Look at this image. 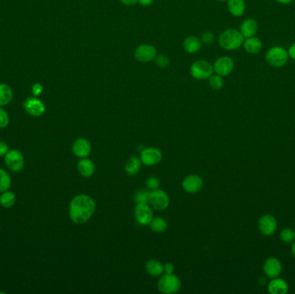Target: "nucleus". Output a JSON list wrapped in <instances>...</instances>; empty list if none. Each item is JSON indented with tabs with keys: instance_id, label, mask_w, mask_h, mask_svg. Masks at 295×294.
I'll return each mask as SVG.
<instances>
[{
	"instance_id": "1",
	"label": "nucleus",
	"mask_w": 295,
	"mask_h": 294,
	"mask_svg": "<svg viewBox=\"0 0 295 294\" xmlns=\"http://www.w3.org/2000/svg\"><path fill=\"white\" fill-rule=\"evenodd\" d=\"M95 202L88 195L81 194L72 199L69 206L71 220L76 225H82L91 218L95 211Z\"/></svg>"
},
{
	"instance_id": "2",
	"label": "nucleus",
	"mask_w": 295,
	"mask_h": 294,
	"mask_svg": "<svg viewBox=\"0 0 295 294\" xmlns=\"http://www.w3.org/2000/svg\"><path fill=\"white\" fill-rule=\"evenodd\" d=\"M244 37L239 30L227 29L218 37V43L225 50H236L244 44Z\"/></svg>"
},
{
	"instance_id": "3",
	"label": "nucleus",
	"mask_w": 295,
	"mask_h": 294,
	"mask_svg": "<svg viewBox=\"0 0 295 294\" xmlns=\"http://www.w3.org/2000/svg\"><path fill=\"white\" fill-rule=\"evenodd\" d=\"M289 59L288 50L280 46L270 48L265 55V60L270 66L273 67H282L288 63Z\"/></svg>"
},
{
	"instance_id": "4",
	"label": "nucleus",
	"mask_w": 295,
	"mask_h": 294,
	"mask_svg": "<svg viewBox=\"0 0 295 294\" xmlns=\"http://www.w3.org/2000/svg\"><path fill=\"white\" fill-rule=\"evenodd\" d=\"M213 66L205 60H199L192 63L190 67V74L196 80H207L213 74Z\"/></svg>"
},
{
	"instance_id": "5",
	"label": "nucleus",
	"mask_w": 295,
	"mask_h": 294,
	"mask_svg": "<svg viewBox=\"0 0 295 294\" xmlns=\"http://www.w3.org/2000/svg\"><path fill=\"white\" fill-rule=\"evenodd\" d=\"M181 280L177 276L173 275V273H166L159 280L158 289L163 294H176L181 290Z\"/></svg>"
},
{
	"instance_id": "6",
	"label": "nucleus",
	"mask_w": 295,
	"mask_h": 294,
	"mask_svg": "<svg viewBox=\"0 0 295 294\" xmlns=\"http://www.w3.org/2000/svg\"><path fill=\"white\" fill-rule=\"evenodd\" d=\"M148 203L157 210H163L169 206V198L165 191L160 189H155L149 191Z\"/></svg>"
},
{
	"instance_id": "7",
	"label": "nucleus",
	"mask_w": 295,
	"mask_h": 294,
	"mask_svg": "<svg viewBox=\"0 0 295 294\" xmlns=\"http://www.w3.org/2000/svg\"><path fill=\"white\" fill-rule=\"evenodd\" d=\"M5 165L12 172H19L24 167V158L22 153L17 149H11L8 151L4 156Z\"/></svg>"
},
{
	"instance_id": "8",
	"label": "nucleus",
	"mask_w": 295,
	"mask_h": 294,
	"mask_svg": "<svg viewBox=\"0 0 295 294\" xmlns=\"http://www.w3.org/2000/svg\"><path fill=\"white\" fill-rule=\"evenodd\" d=\"M235 63L229 56H221L215 61L213 64L214 72L222 77L228 76L232 73Z\"/></svg>"
},
{
	"instance_id": "9",
	"label": "nucleus",
	"mask_w": 295,
	"mask_h": 294,
	"mask_svg": "<svg viewBox=\"0 0 295 294\" xmlns=\"http://www.w3.org/2000/svg\"><path fill=\"white\" fill-rule=\"evenodd\" d=\"M134 55L135 58L140 63H150L157 56V52L152 45L142 44L136 48Z\"/></svg>"
},
{
	"instance_id": "10",
	"label": "nucleus",
	"mask_w": 295,
	"mask_h": 294,
	"mask_svg": "<svg viewBox=\"0 0 295 294\" xmlns=\"http://www.w3.org/2000/svg\"><path fill=\"white\" fill-rule=\"evenodd\" d=\"M135 217L141 225H149L154 218L151 208L148 206L147 203L137 204L135 209Z\"/></svg>"
},
{
	"instance_id": "11",
	"label": "nucleus",
	"mask_w": 295,
	"mask_h": 294,
	"mask_svg": "<svg viewBox=\"0 0 295 294\" xmlns=\"http://www.w3.org/2000/svg\"><path fill=\"white\" fill-rule=\"evenodd\" d=\"M258 229L263 235H273L277 230V221L275 217L270 214L260 217L258 220Z\"/></svg>"
},
{
	"instance_id": "12",
	"label": "nucleus",
	"mask_w": 295,
	"mask_h": 294,
	"mask_svg": "<svg viewBox=\"0 0 295 294\" xmlns=\"http://www.w3.org/2000/svg\"><path fill=\"white\" fill-rule=\"evenodd\" d=\"M163 159V154L156 147H148L141 153V162L146 166L158 164Z\"/></svg>"
},
{
	"instance_id": "13",
	"label": "nucleus",
	"mask_w": 295,
	"mask_h": 294,
	"mask_svg": "<svg viewBox=\"0 0 295 294\" xmlns=\"http://www.w3.org/2000/svg\"><path fill=\"white\" fill-rule=\"evenodd\" d=\"M263 271L269 278H276L282 271L281 262L277 258H268L263 264Z\"/></svg>"
},
{
	"instance_id": "14",
	"label": "nucleus",
	"mask_w": 295,
	"mask_h": 294,
	"mask_svg": "<svg viewBox=\"0 0 295 294\" xmlns=\"http://www.w3.org/2000/svg\"><path fill=\"white\" fill-rule=\"evenodd\" d=\"M23 107L26 111L33 117H40L45 112L44 105L37 98L28 99L23 104Z\"/></svg>"
},
{
	"instance_id": "15",
	"label": "nucleus",
	"mask_w": 295,
	"mask_h": 294,
	"mask_svg": "<svg viewBox=\"0 0 295 294\" xmlns=\"http://www.w3.org/2000/svg\"><path fill=\"white\" fill-rule=\"evenodd\" d=\"M182 187L187 192L196 193L203 188V180L199 175H195V174L189 175L183 180Z\"/></svg>"
},
{
	"instance_id": "16",
	"label": "nucleus",
	"mask_w": 295,
	"mask_h": 294,
	"mask_svg": "<svg viewBox=\"0 0 295 294\" xmlns=\"http://www.w3.org/2000/svg\"><path fill=\"white\" fill-rule=\"evenodd\" d=\"M92 150L91 144L88 142V140L85 138H79L76 140L73 145V152H74L75 156L79 158H85L88 156Z\"/></svg>"
},
{
	"instance_id": "17",
	"label": "nucleus",
	"mask_w": 295,
	"mask_h": 294,
	"mask_svg": "<svg viewBox=\"0 0 295 294\" xmlns=\"http://www.w3.org/2000/svg\"><path fill=\"white\" fill-rule=\"evenodd\" d=\"M239 31L244 38L254 37L258 32V23L254 19H245L240 25Z\"/></svg>"
},
{
	"instance_id": "18",
	"label": "nucleus",
	"mask_w": 295,
	"mask_h": 294,
	"mask_svg": "<svg viewBox=\"0 0 295 294\" xmlns=\"http://www.w3.org/2000/svg\"><path fill=\"white\" fill-rule=\"evenodd\" d=\"M268 290L271 294H286L289 290V287L286 280L276 277L270 280Z\"/></svg>"
},
{
	"instance_id": "19",
	"label": "nucleus",
	"mask_w": 295,
	"mask_h": 294,
	"mask_svg": "<svg viewBox=\"0 0 295 294\" xmlns=\"http://www.w3.org/2000/svg\"><path fill=\"white\" fill-rule=\"evenodd\" d=\"M227 8L232 15L238 18L246 11V3L244 0H227Z\"/></svg>"
},
{
	"instance_id": "20",
	"label": "nucleus",
	"mask_w": 295,
	"mask_h": 294,
	"mask_svg": "<svg viewBox=\"0 0 295 294\" xmlns=\"http://www.w3.org/2000/svg\"><path fill=\"white\" fill-rule=\"evenodd\" d=\"M243 46L247 53L251 55H255L261 51L262 48V41L257 37H249L244 40Z\"/></svg>"
},
{
	"instance_id": "21",
	"label": "nucleus",
	"mask_w": 295,
	"mask_h": 294,
	"mask_svg": "<svg viewBox=\"0 0 295 294\" xmlns=\"http://www.w3.org/2000/svg\"><path fill=\"white\" fill-rule=\"evenodd\" d=\"M202 46V42L194 36H190L187 37L183 42V48L185 51L188 52L189 54H194L196 52L199 51Z\"/></svg>"
},
{
	"instance_id": "22",
	"label": "nucleus",
	"mask_w": 295,
	"mask_h": 294,
	"mask_svg": "<svg viewBox=\"0 0 295 294\" xmlns=\"http://www.w3.org/2000/svg\"><path fill=\"white\" fill-rule=\"evenodd\" d=\"M78 171L82 174V176L90 177L92 176L95 171V166L93 164L92 161L89 159L83 158L82 161L78 162L77 165Z\"/></svg>"
},
{
	"instance_id": "23",
	"label": "nucleus",
	"mask_w": 295,
	"mask_h": 294,
	"mask_svg": "<svg viewBox=\"0 0 295 294\" xmlns=\"http://www.w3.org/2000/svg\"><path fill=\"white\" fill-rule=\"evenodd\" d=\"M145 269H146L148 274L153 276V277L162 275V273L164 272V266L160 261H155V260H150V261H148L145 266Z\"/></svg>"
},
{
	"instance_id": "24",
	"label": "nucleus",
	"mask_w": 295,
	"mask_h": 294,
	"mask_svg": "<svg viewBox=\"0 0 295 294\" xmlns=\"http://www.w3.org/2000/svg\"><path fill=\"white\" fill-rule=\"evenodd\" d=\"M13 98V92L7 84H0V106H4L11 102Z\"/></svg>"
},
{
	"instance_id": "25",
	"label": "nucleus",
	"mask_w": 295,
	"mask_h": 294,
	"mask_svg": "<svg viewBox=\"0 0 295 294\" xmlns=\"http://www.w3.org/2000/svg\"><path fill=\"white\" fill-rule=\"evenodd\" d=\"M141 161L137 157H131L128 160V162H126V173L129 175H135L137 174L141 169Z\"/></svg>"
},
{
	"instance_id": "26",
	"label": "nucleus",
	"mask_w": 295,
	"mask_h": 294,
	"mask_svg": "<svg viewBox=\"0 0 295 294\" xmlns=\"http://www.w3.org/2000/svg\"><path fill=\"white\" fill-rule=\"evenodd\" d=\"M15 203L16 195L12 191H4L0 196V205L4 208H11Z\"/></svg>"
},
{
	"instance_id": "27",
	"label": "nucleus",
	"mask_w": 295,
	"mask_h": 294,
	"mask_svg": "<svg viewBox=\"0 0 295 294\" xmlns=\"http://www.w3.org/2000/svg\"><path fill=\"white\" fill-rule=\"evenodd\" d=\"M149 225H150L152 231L156 233H163V232L166 231V230L168 229V224H167L166 221L162 217L153 218Z\"/></svg>"
},
{
	"instance_id": "28",
	"label": "nucleus",
	"mask_w": 295,
	"mask_h": 294,
	"mask_svg": "<svg viewBox=\"0 0 295 294\" xmlns=\"http://www.w3.org/2000/svg\"><path fill=\"white\" fill-rule=\"evenodd\" d=\"M11 177L8 174L6 171L0 168V192L8 191V189L11 188Z\"/></svg>"
},
{
	"instance_id": "29",
	"label": "nucleus",
	"mask_w": 295,
	"mask_h": 294,
	"mask_svg": "<svg viewBox=\"0 0 295 294\" xmlns=\"http://www.w3.org/2000/svg\"><path fill=\"white\" fill-rule=\"evenodd\" d=\"M208 83H209L211 88L218 91V90H220L224 86V78L217 74H215V75L212 74L209 78Z\"/></svg>"
},
{
	"instance_id": "30",
	"label": "nucleus",
	"mask_w": 295,
	"mask_h": 294,
	"mask_svg": "<svg viewBox=\"0 0 295 294\" xmlns=\"http://www.w3.org/2000/svg\"><path fill=\"white\" fill-rule=\"evenodd\" d=\"M280 240L285 243H291L295 240V232L291 229L282 230L280 234Z\"/></svg>"
},
{
	"instance_id": "31",
	"label": "nucleus",
	"mask_w": 295,
	"mask_h": 294,
	"mask_svg": "<svg viewBox=\"0 0 295 294\" xmlns=\"http://www.w3.org/2000/svg\"><path fill=\"white\" fill-rule=\"evenodd\" d=\"M148 195H149V191L145 190V189H142V190H139V191L136 192L135 200H136L137 204L148 203Z\"/></svg>"
},
{
	"instance_id": "32",
	"label": "nucleus",
	"mask_w": 295,
	"mask_h": 294,
	"mask_svg": "<svg viewBox=\"0 0 295 294\" xmlns=\"http://www.w3.org/2000/svg\"><path fill=\"white\" fill-rule=\"evenodd\" d=\"M155 63L161 68H165L169 65L170 61L169 57L165 55H157L155 57Z\"/></svg>"
},
{
	"instance_id": "33",
	"label": "nucleus",
	"mask_w": 295,
	"mask_h": 294,
	"mask_svg": "<svg viewBox=\"0 0 295 294\" xmlns=\"http://www.w3.org/2000/svg\"><path fill=\"white\" fill-rule=\"evenodd\" d=\"M9 125V116L7 112L0 107V129L5 128Z\"/></svg>"
},
{
	"instance_id": "34",
	"label": "nucleus",
	"mask_w": 295,
	"mask_h": 294,
	"mask_svg": "<svg viewBox=\"0 0 295 294\" xmlns=\"http://www.w3.org/2000/svg\"><path fill=\"white\" fill-rule=\"evenodd\" d=\"M214 35L212 32L210 31H206L201 35V42L204 44H211L214 41Z\"/></svg>"
},
{
	"instance_id": "35",
	"label": "nucleus",
	"mask_w": 295,
	"mask_h": 294,
	"mask_svg": "<svg viewBox=\"0 0 295 294\" xmlns=\"http://www.w3.org/2000/svg\"><path fill=\"white\" fill-rule=\"evenodd\" d=\"M146 184H147V187L149 189L155 190V189H158L159 186H160V181L156 177L152 176L148 179Z\"/></svg>"
},
{
	"instance_id": "36",
	"label": "nucleus",
	"mask_w": 295,
	"mask_h": 294,
	"mask_svg": "<svg viewBox=\"0 0 295 294\" xmlns=\"http://www.w3.org/2000/svg\"><path fill=\"white\" fill-rule=\"evenodd\" d=\"M43 91V86L40 83H36L32 86V93L35 96H39L42 94V92Z\"/></svg>"
},
{
	"instance_id": "37",
	"label": "nucleus",
	"mask_w": 295,
	"mask_h": 294,
	"mask_svg": "<svg viewBox=\"0 0 295 294\" xmlns=\"http://www.w3.org/2000/svg\"><path fill=\"white\" fill-rule=\"evenodd\" d=\"M8 145L6 144H4V142H0V157L1 156H4V155L7 154Z\"/></svg>"
},
{
	"instance_id": "38",
	"label": "nucleus",
	"mask_w": 295,
	"mask_h": 294,
	"mask_svg": "<svg viewBox=\"0 0 295 294\" xmlns=\"http://www.w3.org/2000/svg\"><path fill=\"white\" fill-rule=\"evenodd\" d=\"M174 268H173V265L172 263H167L164 265V272L168 273V274H171L173 273Z\"/></svg>"
},
{
	"instance_id": "39",
	"label": "nucleus",
	"mask_w": 295,
	"mask_h": 294,
	"mask_svg": "<svg viewBox=\"0 0 295 294\" xmlns=\"http://www.w3.org/2000/svg\"><path fill=\"white\" fill-rule=\"evenodd\" d=\"M288 55H289V58L295 60V42H294L293 44L289 47L288 50Z\"/></svg>"
},
{
	"instance_id": "40",
	"label": "nucleus",
	"mask_w": 295,
	"mask_h": 294,
	"mask_svg": "<svg viewBox=\"0 0 295 294\" xmlns=\"http://www.w3.org/2000/svg\"><path fill=\"white\" fill-rule=\"evenodd\" d=\"M120 2L126 5L130 6V5H134L138 3V0H120Z\"/></svg>"
},
{
	"instance_id": "41",
	"label": "nucleus",
	"mask_w": 295,
	"mask_h": 294,
	"mask_svg": "<svg viewBox=\"0 0 295 294\" xmlns=\"http://www.w3.org/2000/svg\"><path fill=\"white\" fill-rule=\"evenodd\" d=\"M154 2V0H138V3L143 6H149Z\"/></svg>"
},
{
	"instance_id": "42",
	"label": "nucleus",
	"mask_w": 295,
	"mask_h": 294,
	"mask_svg": "<svg viewBox=\"0 0 295 294\" xmlns=\"http://www.w3.org/2000/svg\"><path fill=\"white\" fill-rule=\"evenodd\" d=\"M275 1L280 4H288L292 3L294 0H275Z\"/></svg>"
},
{
	"instance_id": "43",
	"label": "nucleus",
	"mask_w": 295,
	"mask_h": 294,
	"mask_svg": "<svg viewBox=\"0 0 295 294\" xmlns=\"http://www.w3.org/2000/svg\"><path fill=\"white\" fill-rule=\"evenodd\" d=\"M291 252L293 256L295 258V241H294V243L292 244L291 247Z\"/></svg>"
},
{
	"instance_id": "44",
	"label": "nucleus",
	"mask_w": 295,
	"mask_h": 294,
	"mask_svg": "<svg viewBox=\"0 0 295 294\" xmlns=\"http://www.w3.org/2000/svg\"><path fill=\"white\" fill-rule=\"evenodd\" d=\"M217 1H220V2H224V1H227V0H217Z\"/></svg>"
}]
</instances>
